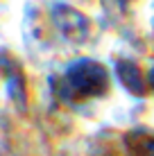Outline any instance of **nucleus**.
Instances as JSON below:
<instances>
[{
	"instance_id": "obj_1",
	"label": "nucleus",
	"mask_w": 154,
	"mask_h": 156,
	"mask_svg": "<svg viewBox=\"0 0 154 156\" xmlns=\"http://www.w3.org/2000/svg\"><path fill=\"white\" fill-rule=\"evenodd\" d=\"M66 86L75 98L88 100V98H100L109 88V75L102 63L95 61H77L68 68L66 73Z\"/></svg>"
},
{
	"instance_id": "obj_2",
	"label": "nucleus",
	"mask_w": 154,
	"mask_h": 156,
	"mask_svg": "<svg viewBox=\"0 0 154 156\" xmlns=\"http://www.w3.org/2000/svg\"><path fill=\"white\" fill-rule=\"evenodd\" d=\"M52 16H55V23L59 27V32L73 43H82L88 36V32H91L88 18L84 14H79L77 9L68 7V5H59L52 12Z\"/></svg>"
},
{
	"instance_id": "obj_3",
	"label": "nucleus",
	"mask_w": 154,
	"mask_h": 156,
	"mask_svg": "<svg viewBox=\"0 0 154 156\" xmlns=\"http://www.w3.org/2000/svg\"><path fill=\"white\" fill-rule=\"evenodd\" d=\"M118 77H120V82L136 95H145L147 90H150V84L143 79L141 68L134 66V63H129V61H120L118 63Z\"/></svg>"
},
{
	"instance_id": "obj_4",
	"label": "nucleus",
	"mask_w": 154,
	"mask_h": 156,
	"mask_svg": "<svg viewBox=\"0 0 154 156\" xmlns=\"http://www.w3.org/2000/svg\"><path fill=\"white\" fill-rule=\"evenodd\" d=\"M125 147L129 156H154V136L145 131H129L125 136Z\"/></svg>"
},
{
	"instance_id": "obj_5",
	"label": "nucleus",
	"mask_w": 154,
	"mask_h": 156,
	"mask_svg": "<svg viewBox=\"0 0 154 156\" xmlns=\"http://www.w3.org/2000/svg\"><path fill=\"white\" fill-rule=\"evenodd\" d=\"M147 84H150V88H154V70L150 73V79H147Z\"/></svg>"
},
{
	"instance_id": "obj_6",
	"label": "nucleus",
	"mask_w": 154,
	"mask_h": 156,
	"mask_svg": "<svg viewBox=\"0 0 154 156\" xmlns=\"http://www.w3.org/2000/svg\"><path fill=\"white\" fill-rule=\"evenodd\" d=\"M123 2H129V0H123Z\"/></svg>"
}]
</instances>
